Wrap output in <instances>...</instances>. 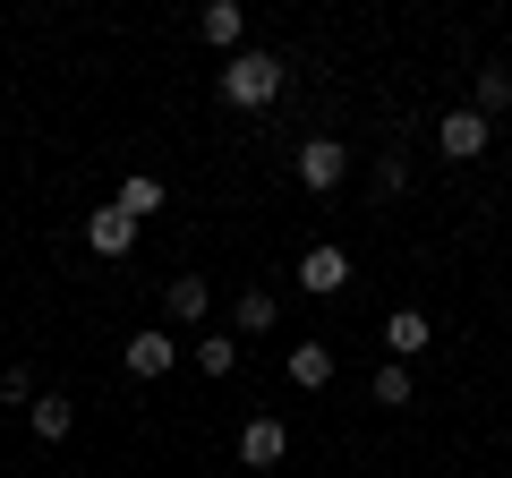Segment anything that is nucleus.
Listing matches in <instances>:
<instances>
[{
    "label": "nucleus",
    "mask_w": 512,
    "mask_h": 478,
    "mask_svg": "<svg viewBox=\"0 0 512 478\" xmlns=\"http://www.w3.org/2000/svg\"><path fill=\"white\" fill-rule=\"evenodd\" d=\"M282 86H291V69L274 52H231L222 60V103H239V111H265Z\"/></svg>",
    "instance_id": "nucleus-1"
},
{
    "label": "nucleus",
    "mask_w": 512,
    "mask_h": 478,
    "mask_svg": "<svg viewBox=\"0 0 512 478\" xmlns=\"http://www.w3.org/2000/svg\"><path fill=\"white\" fill-rule=\"evenodd\" d=\"M487 146H495L487 111H444V120H436V154H444V163H478Z\"/></svg>",
    "instance_id": "nucleus-2"
},
{
    "label": "nucleus",
    "mask_w": 512,
    "mask_h": 478,
    "mask_svg": "<svg viewBox=\"0 0 512 478\" xmlns=\"http://www.w3.org/2000/svg\"><path fill=\"white\" fill-rule=\"evenodd\" d=\"M350 282V248H333V239H316L308 257H299V291H316V299H333Z\"/></svg>",
    "instance_id": "nucleus-3"
},
{
    "label": "nucleus",
    "mask_w": 512,
    "mask_h": 478,
    "mask_svg": "<svg viewBox=\"0 0 512 478\" xmlns=\"http://www.w3.org/2000/svg\"><path fill=\"white\" fill-rule=\"evenodd\" d=\"M342 171H350V146H342V137H308V146H299V180H308V188H333Z\"/></svg>",
    "instance_id": "nucleus-4"
},
{
    "label": "nucleus",
    "mask_w": 512,
    "mask_h": 478,
    "mask_svg": "<svg viewBox=\"0 0 512 478\" xmlns=\"http://www.w3.org/2000/svg\"><path fill=\"white\" fill-rule=\"evenodd\" d=\"M128 239H137V222H128L120 205H94L86 214V248L94 257H128Z\"/></svg>",
    "instance_id": "nucleus-5"
},
{
    "label": "nucleus",
    "mask_w": 512,
    "mask_h": 478,
    "mask_svg": "<svg viewBox=\"0 0 512 478\" xmlns=\"http://www.w3.org/2000/svg\"><path fill=\"white\" fill-rule=\"evenodd\" d=\"M282 453H291V427H282V419H248V436H239V461H248V470H274Z\"/></svg>",
    "instance_id": "nucleus-6"
},
{
    "label": "nucleus",
    "mask_w": 512,
    "mask_h": 478,
    "mask_svg": "<svg viewBox=\"0 0 512 478\" xmlns=\"http://www.w3.org/2000/svg\"><path fill=\"white\" fill-rule=\"evenodd\" d=\"M128 376H171V359H180V342H171V333H128Z\"/></svg>",
    "instance_id": "nucleus-7"
},
{
    "label": "nucleus",
    "mask_w": 512,
    "mask_h": 478,
    "mask_svg": "<svg viewBox=\"0 0 512 478\" xmlns=\"http://www.w3.org/2000/svg\"><path fill=\"white\" fill-rule=\"evenodd\" d=\"M384 350L410 368V359L427 350V316H419V308H393V316H384Z\"/></svg>",
    "instance_id": "nucleus-8"
},
{
    "label": "nucleus",
    "mask_w": 512,
    "mask_h": 478,
    "mask_svg": "<svg viewBox=\"0 0 512 478\" xmlns=\"http://www.w3.org/2000/svg\"><path fill=\"white\" fill-rule=\"evenodd\" d=\"M291 385L299 393H325L333 385V350L325 342H291Z\"/></svg>",
    "instance_id": "nucleus-9"
},
{
    "label": "nucleus",
    "mask_w": 512,
    "mask_h": 478,
    "mask_svg": "<svg viewBox=\"0 0 512 478\" xmlns=\"http://www.w3.org/2000/svg\"><path fill=\"white\" fill-rule=\"evenodd\" d=\"M26 419H35V436H52V444H60V436L77 427V402H69V393H43V402L26 410Z\"/></svg>",
    "instance_id": "nucleus-10"
},
{
    "label": "nucleus",
    "mask_w": 512,
    "mask_h": 478,
    "mask_svg": "<svg viewBox=\"0 0 512 478\" xmlns=\"http://www.w3.org/2000/svg\"><path fill=\"white\" fill-rule=\"evenodd\" d=\"M120 214H128V222H146V214H163V180H154V171H137V180L120 188Z\"/></svg>",
    "instance_id": "nucleus-11"
},
{
    "label": "nucleus",
    "mask_w": 512,
    "mask_h": 478,
    "mask_svg": "<svg viewBox=\"0 0 512 478\" xmlns=\"http://www.w3.org/2000/svg\"><path fill=\"white\" fill-rule=\"evenodd\" d=\"M239 26H248V18H239V0H214V9H205V18H197V35L231 52V43H239Z\"/></svg>",
    "instance_id": "nucleus-12"
},
{
    "label": "nucleus",
    "mask_w": 512,
    "mask_h": 478,
    "mask_svg": "<svg viewBox=\"0 0 512 478\" xmlns=\"http://www.w3.org/2000/svg\"><path fill=\"white\" fill-rule=\"evenodd\" d=\"M205 308H214V282H205V274H180V282H171V316H205Z\"/></svg>",
    "instance_id": "nucleus-13"
},
{
    "label": "nucleus",
    "mask_w": 512,
    "mask_h": 478,
    "mask_svg": "<svg viewBox=\"0 0 512 478\" xmlns=\"http://www.w3.org/2000/svg\"><path fill=\"white\" fill-rule=\"evenodd\" d=\"M197 368L205 376H231L239 368V342H231V333H205V342H197Z\"/></svg>",
    "instance_id": "nucleus-14"
},
{
    "label": "nucleus",
    "mask_w": 512,
    "mask_h": 478,
    "mask_svg": "<svg viewBox=\"0 0 512 478\" xmlns=\"http://www.w3.org/2000/svg\"><path fill=\"white\" fill-rule=\"evenodd\" d=\"M504 103H512V77H504V69H478V94H470V111H487V120H495Z\"/></svg>",
    "instance_id": "nucleus-15"
},
{
    "label": "nucleus",
    "mask_w": 512,
    "mask_h": 478,
    "mask_svg": "<svg viewBox=\"0 0 512 478\" xmlns=\"http://www.w3.org/2000/svg\"><path fill=\"white\" fill-rule=\"evenodd\" d=\"M376 402H384V410H410V368H402V359L376 368Z\"/></svg>",
    "instance_id": "nucleus-16"
},
{
    "label": "nucleus",
    "mask_w": 512,
    "mask_h": 478,
    "mask_svg": "<svg viewBox=\"0 0 512 478\" xmlns=\"http://www.w3.org/2000/svg\"><path fill=\"white\" fill-rule=\"evenodd\" d=\"M239 333H274V291H248V299H239Z\"/></svg>",
    "instance_id": "nucleus-17"
},
{
    "label": "nucleus",
    "mask_w": 512,
    "mask_h": 478,
    "mask_svg": "<svg viewBox=\"0 0 512 478\" xmlns=\"http://www.w3.org/2000/svg\"><path fill=\"white\" fill-rule=\"evenodd\" d=\"M0 402H26V410L43 402V393H35V368H26V359H18V368H9V376H0Z\"/></svg>",
    "instance_id": "nucleus-18"
}]
</instances>
